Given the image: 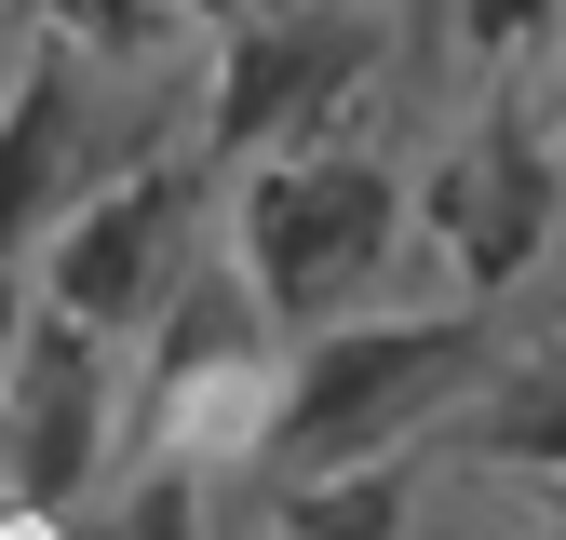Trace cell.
Wrapping results in <instances>:
<instances>
[{
  "instance_id": "cell-1",
  "label": "cell",
  "mask_w": 566,
  "mask_h": 540,
  "mask_svg": "<svg viewBox=\"0 0 566 540\" xmlns=\"http://www.w3.org/2000/svg\"><path fill=\"white\" fill-rule=\"evenodd\" d=\"M500 311H365V324H324L297 338L283 365V419H270V487H324V472H365V459H418L432 419L500 378Z\"/></svg>"
},
{
  "instance_id": "cell-2",
  "label": "cell",
  "mask_w": 566,
  "mask_h": 540,
  "mask_svg": "<svg viewBox=\"0 0 566 540\" xmlns=\"http://www.w3.org/2000/svg\"><path fill=\"white\" fill-rule=\"evenodd\" d=\"M418 230V189L391 149L365 135H324V149H283V163H243L230 176V270L256 284V311L283 338H324V324H365V298L391 284V257Z\"/></svg>"
},
{
  "instance_id": "cell-3",
  "label": "cell",
  "mask_w": 566,
  "mask_h": 540,
  "mask_svg": "<svg viewBox=\"0 0 566 540\" xmlns=\"http://www.w3.org/2000/svg\"><path fill=\"white\" fill-rule=\"evenodd\" d=\"M202 189H217V163H202V135H176V149L149 163H108L82 202H67V230L28 257V298L54 324H82L108 338V352H135L176 298H189V270L217 257V230H202Z\"/></svg>"
},
{
  "instance_id": "cell-4",
  "label": "cell",
  "mask_w": 566,
  "mask_h": 540,
  "mask_svg": "<svg viewBox=\"0 0 566 540\" xmlns=\"http://www.w3.org/2000/svg\"><path fill=\"white\" fill-rule=\"evenodd\" d=\"M391 68V14L378 0H270L217 41V108H202V163L243 176L283 149H324L350 95H378Z\"/></svg>"
},
{
  "instance_id": "cell-5",
  "label": "cell",
  "mask_w": 566,
  "mask_h": 540,
  "mask_svg": "<svg viewBox=\"0 0 566 540\" xmlns=\"http://www.w3.org/2000/svg\"><path fill=\"white\" fill-rule=\"evenodd\" d=\"M122 419H135V352L54 324L41 298L14 311V352H0V500L28 513H82L122 472Z\"/></svg>"
},
{
  "instance_id": "cell-6",
  "label": "cell",
  "mask_w": 566,
  "mask_h": 540,
  "mask_svg": "<svg viewBox=\"0 0 566 540\" xmlns=\"http://www.w3.org/2000/svg\"><path fill=\"white\" fill-rule=\"evenodd\" d=\"M418 217H432V243H446V270H459V298L500 311L526 270H539V243H553V149H539V122H526L513 95H485L446 149H432Z\"/></svg>"
},
{
  "instance_id": "cell-7",
  "label": "cell",
  "mask_w": 566,
  "mask_h": 540,
  "mask_svg": "<svg viewBox=\"0 0 566 540\" xmlns=\"http://www.w3.org/2000/svg\"><path fill=\"white\" fill-rule=\"evenodd\" d=\"M82 189H95V54L28 41L14 82H0V284H14V257L67 230Z\"/></svg>"
},
{
  "instance_id": "cell-8",
  "label": "cell",
  "mask_w": 566,
  "mask_h": 540,
  "mask_svg": "<svg viewBox=\"0 0 566 540\" xmlns=\"http://www.w3.org/2000/svg\"><path fill=\"white\" fill-rule=\"evenodd\" d=\"M446 433H459L472 459L526 472V487H566V324L539 338V352H500V378H485Z\"/></svg>"
},
{
  "instance_id": "cell-9",
  "label": "cell",
  "mask_w": 566,
  "mask_h": 540,
  "mask_svg": "<svg viewBox=\"0 0 566 540\" xmlns=\"http://www.w3.org/2000/svg\"><path fill=\"white\" fill-rule=\"evenodd\" d=\"M418 472H432V446H418V459H365V472H324V487H270L256 540H418Z\"/></svg>"
},
{
  "instance_id": "cell-10",
  "label": "cell",
  "mask_w": 566,
  "mask_h": 540,
  "mask_svg": "<svg viewBox=\"0 0 566 540\" xmlns=\"http://www.w3.org/2000/svg\"><path fill=\"white\" fill-rule=\"evenodd\" d=\"M95 540H217V472L202 459H135L95 513Z\"/></svg>"
},
{
  "instance_id": "cell-11",
  "label": "cell",
  "mask_w": 566,
  "mask_h": 540,
  "mask_svg": "<svg viewBox=\"0 0 566 540\" xmlns=\"http://www.w3.org/2000/svg\"><path fill=\"white\" fill-rule=\"evenodd\" d=\"M459 14V41L485 54V68H513V54H553L566 41V0H446Z\"/></svg>"
},
{
  "instance_id": "cell-12",
  "label": "cell",
  "mask_w": 566,
  "mask_h": 540,
  "mask_svg": "<svg viewBox=\"0 0 566 540\" xmlns=\"http://www.w3.org/2000/svg\"><path fill=\"white\" fill-rule=\"evenodd\" d=\"M149 14H163V28H217V41H230L243 14H270V0H149Z\"/></svg>"
},
{
  "instance_id": "cell-13",
  "label": "cell",
  "mask_w": 566,
  "mask_h": 540,
  "mask_svg": "<svg viewBox=\"0 0 566 540\" xmlns=\"http://www.w3.org/2000/svg\"><path fill=\"white\" fill-rule=\"evenodd\" d=\"M539 513H553V540H566V487H539Z\"/></svg>"
}]
</instances>
